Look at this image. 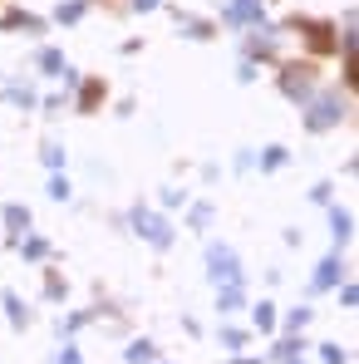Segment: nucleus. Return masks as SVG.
<instances>
[{
  "label": "nucleus",
  "instance_id": "1",
  "mask_svg": "<svg viewBox=\"0 0 359 364\" xmlns=\"http://www.w3.org/2000/svg\"><path fill=\"white\" fill-rule=\"evenodd\" d=\"M335 119H340V104H335V99H325V104L315 109V119H310V128H330Z\"/></svg>",
  "mask_w": 359,
  "mask_h": 364
},
{
  "label": "nucleus",
  "instance_id": "2",
  "mask_svg": "<svg viewBox=\"0 0 359 364\" xmlns=\"http://www.w3.org/2000/svg\"><path fill=\"white\" fill-rule=\"evenodd\" d=\"M138 227H148V237H153V242H168V232H163L153 217H143V212H138Z\"/></svg>",
  "mask_w": 359,
  "mask_h": 364
},
{
  "label": "nucleus",
  "instance_id": "3",
  "mask_svg": "<svg viewBox=\"0 0 359 364\" xmlns=\"http://www.w3.org/2000/svg\"><path fill=\"white\" fill-rule=\"evenodd\" d=\"M232 15H237V20H246V15H256V0H237V5H232Z\"/></svg>",
  "mask_w": 359,
  "mask_h": 364
},
{
  "label": "nucleus",
  "instance_id": "4",
  "mask_svg": "<svg viewBox=\"0 0 359 364\" xmlns=\"http://www.w3.org/2000/svg\"><path fill=\"white\" fill-rule=\"evenodd\" d=\"M133 5H138V10H153V5H158V0H133Z\"/></svg>",
  "mask_w": 359,
  "mask_h": 364
}]
</instances>
